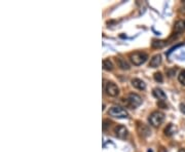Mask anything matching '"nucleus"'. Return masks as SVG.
<instances>
[{"label":"nucleus","mask_w":185,"mask_h":152,"mask_svg":"<svg viewBox=\"0 0 185 152\" xmlns=\"http://www.w3.org/2000/svg\"><path fill=\"white\" fill-rule=\"evenodd\" d=\"M148 55L146 52H132L130 55V60L132 62V64L135 65V66H140V65L144 64L145 62L147 61Z\"/></svg>","instance_id":"f257e3e1"},{"label":"nucleus","mask_w":185,"mask_h":152,"mask_svg":"<svg viewBox=\"0 0 185 152\" xmlns=\"http://www.w3.org/2000/svg\"><path fill=\"white\" fill-rule=\"evenodd\" d=\"M164 120H165V114L161 111H154L149 115V117H148L149 123L151 125L155 126V128L161 125V123L164 122Z\"/></svg>","instance_id":"f03ea898"},{"label":"nucleus","mask_w":185,"mask_h":152,"mask_svg":"<svg viewBox=\"0 0 185 152\" xmlns=\"http://www.w3.org/2000/svg\"><path fill=\"white\" fill-rule=\"evenodd\" d=\"M108 114L110 115V116L117 117V118H128V116H129L128 112L119 106L111 107L108 111Z\"/></svg>","instance_id":"7ed1b4c3"},{"label":"nucleus","mask_w":185,"mask_h":152,"mask_svg":"<svg viewBox=\"0 0 185 152\" xmlns=\"http://www.w3.org/2000/svg\"><path fill=\"white\" fill-rule=\"evenodd\" d=\"M127 103L129 106H131L132 108H136V107L140 106L142 104V98L137 94H129L127 98Z\"/></svg>","instance_id":"20e7f679"},{"label":"nucleus","mask_w":185,"mask_h":152,"mask_svg":"<svg viewBox=\"0 0 185 152\" xmlns=\"http://www.w3.org/2000/svg\"><path fill=\"white\" fill-rule=\"evenodd\" d=\"M105 92H106V94L108 96H110V97H116V96H118V94H119V89L114 82L109 81L105 86Z\"/></svg>","instance_id":"39448f33"},{"label":"nucleus","mask_w":185,"mask_h":152,"mask_svg":"<svg viewBox=\"0 0 185 152\" xmlns=\"http://www.w3.org/2000/svg\"><path fill=\"white\" fill-rule=\"evenodd\" d=\"M137 131H138V133L141 135L142 137H148V136H150V134H151L150 128H148L145 123L140 122V121L137 122Z\"/></svg>","instance_id":"423d86ee"},{"label":"nucleus","mask_w":185,"mask_h":152,"mask_svg":"<svg viewBox=\"0 0 185 152\" xmlns=\"http://www.w3.org/2000/svg\"><path fill=\"white\" fill-rule=\"evenodd\" d=\"M114 133H115V136L119 139H125L129 135V131L125 126L123 125H117L114 128Z\"/></svg>","instance_id":"0eeeda50"},{"label":"nucleus","mask_w":185,"mask_h":152,"mask_svg":"<svg viewBox=\"0 0 185 152\" xmlns=\"http://www.w3.org/2000/svg\"><path fill=\"white\" fill-rule=\"evenodd\" d=\"M132 85H133L134 88H136L137 89H140V91H144V89H146L145 82L143 80L139 79V78H134V79L132 80Z\"/></svg>","instance_id":"6e6552de"},{"label":"nucleus","mask_w":185,"mask_h":152,"mask_svg":"<svg viewBox=\"0 0 185 152\" xmlns=\"http://www.w3.org/2000/svg\"><path fill=\"white\" fill-rule=\"evenodd\" d=\"M116 64H117V67L122 70H130L131 69L130 64L122 58H116Z\"/></svg>","instance_id":"1a4fd4ad"},{"label":"nucleus","mask_w":185,"mask_h":152,"mask_svg":"<svg viewBox=\"0 0 185 152\" xmlns=\"http://www.w3.org/2000/svg\"><path fill=\"white\" fill-rule=\"evenodd\" d=\"M161 64V56L155 55V56H153L152 59L150 60L149 67H151V68H156V67H158Z\"/></svg>","instance_id":"9d476101"},{"label":"nucleus","mask_w":185,"mask_h":152,"mask_svg":"<svg viewBox=\"0 0 185 152\" xmlns=\"http://www.w3.org/2000/svg\"><path fill=\"white\" fill-rule=\"evenodd\" d=\"M153 96L156 98V99H158L159 101H165L167 100V95L165 94V92H162L161 89L158 88H155L153 89Z\"/></svg>","instance_id":"9b49d317"},{"label":"nucleus","mask_w":185,"mask_h":152,"mask_svg":"<svg viewBox=\"0 0 185 152\" xmlns=\"http://www.w3.org/2000/svg\"><path fill=\"white\" fill-rule=\"evenodd\" d=\"M174 31H175L177 34L184 32L185 31V20L184 21H178L176 22L175 26H174Z\"/></svg>","instance_id":"f8f14e48"},{"label":"nucleus","mask_w":185,"mask_h":152,"mask_svg":"<svg viewBox=\"0 0 185 152\" xmlns=\"http://www.w3.org/2000/svg\"><path fill=\"white\" fill-rule=\"evenodd\" d=\"M164 133H165V135H166V136L171 137L172 135H174V134L176 133V128L172 125V123H169V125L166 126V128H165Z\"/></svg>","instance_id":"ddd939ff"},{"label":"nucleus","mask_w":185,"mask_h":152,"mask_svg":"<svg viewBox=\"0 0 185 152\" xmlns=\"http://www.w3.org/2000/svg\"><path fill=\"white\" fill-rule=\"evenodd\" d=\"M102 66H103V69L106 70V71H111V70H113V64H112V62L109 60V59H107V60H103Z\"/></svg>","instance_id":"4468645a"},{"label":"nucleus","mask_w":185,"mask_h":152,"mask_svg":"<svg viewBox=\"0 0 185 152\" xmlns=\"http://www.w3.org/2000/svg\"><path fill=\"white\" fill-rule=\"evenodd\" d=\"M151 44H152V47H154V49H161V47H164L167 44V41L154 39V40H152V43Z\"/></svg>","instance_id":"2eb2a0df"},{"label":"nucleus","mask_w":185,"mask_h":152,"mask_svg":"<svg viewBox=\"0 0 185 152\" xmlns=\"http://www.w3.org/2000/svg\"><path fill=\"white\" fill-rule=\"evenodd\" d=\"M153 77H154V80H155L156 82L161 83V82L164 81V77H162L161 72H155V73H154V75H153Z\"/></svg>","instance_id":"dca6fc26"},{"label":"nucleus","mask_w":185,"mask_h":152,"mask_svg":"<svg viewBox=\"0 0 185 152\" xmlns=\"http://www.w3.org/2000/svg\"><path fill=\"white\" fill-rule=\"evenodd\" d=\"M178 80H179V82H180L181 84L185 85V70L181 71L180 74L178 75Z\"/></svg>","instance_id":"f3484780"},{"label":"nucleus","mask_w":185,"mask_h":152,"mask_svg":"<svg viewBox=\"0 0 185 152\" xmlns=\"http://www.w3.org/2000/svg\"><path fill=\"white\" fill-rule=\"evenodd\" d=\"M158 106L159 107V108H161V109H168V105L165 103V101H158Z\"/></svg>","instance_id":"a211bd4d"},{"label":"nucleus","mask_w":185,"mask_h":152,"mask_svg":"<svg viewBox=\"0 0 185 152\" xmlns=\"http://www.w3.org/2000/svg\"><path fill=\"white\" fill-rule=\"evenodd\" d=\"M110 123L111 121H109L108 119H105L104 121H103V129H106L108 126H110Z\"/></svg>","instance_id":"6ab92c4d"},{"label":"nucleus","mask_w":185,"mask_h":152,"mask_svg":"<svg viewBox=\"0 0 185 152\" xmlns=\"http://www.w3.org/2000/svg\"><path fill=\"white\" fill-rule=\"evenodd\" d=\"M180 111L185 114V104H180Z\"/></svg>","instance_id":"aec40b11"},{"label":"nucleus","mask_w":185,"mask_h":152,"mask_svg":"<svg viewBox=\"0 0 185 152\" xmlns=\"http://www.w3.org/2000/svg\"><path fill=\"white\" fill-rule=\"evenodd\" d=\"M178 152H185V149H180V150H179Z\"/></svg>","instance_id":"412c9836"},{"label":"nucleus","mask_w":185,"mask_h":152,"mask_svg":"<svg viewBox=\"0 0 185 152\" xmlns=\"http://www.w3.org/2000/svg\"><path fill=\"white\" fill-rule=\"evenodd\" d=\"M147 152H152V150H150V149H149V150H148Z\"/></svg>","instance_id":"4be33fe9"}]
</instances>
